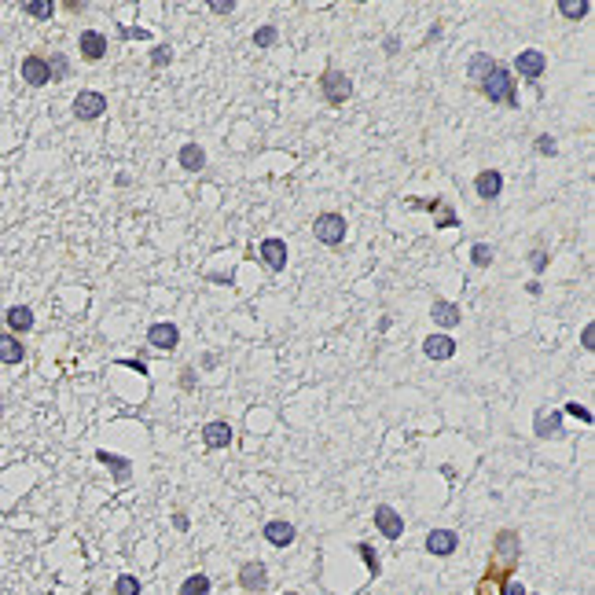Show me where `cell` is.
Segmentation results:
<instances>
[{
  "mask_svg": "<svg viewBox=\"0 0 595 595\" xmlns=\"http://www.w3.org/2000/svg\"><path fill=\"white\" fill-rule=\"evenodd\" d=\"M518 551H522L518 533H514V529H500V533H496V544H492V562L485 570V584H496V581L504 584L511 577V570L518 566Z\"/></svg>",
  "mask_w": 595,
  "mask_h": 595,
  "instance_id": "1",
  "label": "cell"
},
{
  "mask_svg": "<svg viewBox=\"0 0 595 595\" xmlns=\"http://www.w3.org/2000/svg\"><path fill=\"white\" fill-rule=\"evenodd\" d=\"M481 92H485L489 103H507V107H518V89H514V77L511 70L496 67L485 81H481Z\"/></svg>",
  "mask_w": 595,
  "mask_h": 595,
  "instance_id": "2",
  "label": "cell"
},
{
  "mask_svg": "<svg viewBox=\"0 0 595 595\" xmlns=\"http://www.w3.org/2000/svg\"><path fill=\"white\" fill-rule=\"evenodd\" d=\"M320 92H324V100L331 107H342L349 96H353V81L342 74V70H324V77H320Z\"/></svg>",
  "mask_w": 595,
  "mask_h": 595,
  "instance_id": "3",
  "label": "cell"
},
{
  "mask_svg": "<svg viewBox=\"0 0 595 595\" xmlns=\"http://www.w3.org/2000/svg\"><path fill=\"white\" fill-rule=\"evenodd\" d=\"M313 235L320 239L324 247H339L346 239V217L342 214H320L313 221Z\"/></svg>",
  "mask_w": 595,
  "mask_h": 595,
  "instance_id": "4",
  "label": "cell"
},
{
  "mask_svg": "<svg viewBox=\"0 0 595 595\" xmlns=\"http://www.w3.org/2000/svg\"><path fill=\"white\" fill-rule=\"evenodd\" d=\"M74 118L77 122H96L107 110V96L103 92H92V89H85V92H77L74 96Z\"/></svg>",
  "mask_w": 595,
  "mask_h": 595,
  "instance_id": "5",
  "label": "cell"
},
{
  "mask_svg": "<svg viewBox=\"0 0 595 595\" xmlns=\"http://www.w3.org/2000/svg\"><path fill=\"white\" fill-rule=\"evenodd\" d=\"M514 70H518V77L537 81V77H544V70H548V55H544L540 48H525V52L514 55Z\"/></svg>",
  "mask_w": 595,
  "mask_h": 595,
  "instance_id": "6",
  "label": "cell"
},
{
  "mask_svg": "<svg viewBox=\"0 0 595 595\" xmlns=\"http://www.w3.org/2000/svg\"><path fill=\"white\" fill-rule=\"evenodd\" d=\"M375 525H379V533H382L386 540H400V533H405V518H400L390 504H379V507H375Z\"/></svg>",
  "mask_w": 595,
  "mask_h": 595,
  "instance_id": "7",
  "label": "cell"
},
{
  "mask_svg": "<svg viewBox=\"0 0 595 595\" xmlns=\"http://www.w3.org/2000/svg\"><path fill=\"white\" fill-rule=\"evenodd\" d=\"M19 74H22V81L34 85V89H41V85L52 81V70H48V59H44V55H26L22 67H19Z\"/></svg>",
  "mask_w": 595,
  "mask_h": 595,
  "instance_id": "8",
  "label": "cell"
},
{
  "mask_svg": "<svg viewBox=\"0 0 595 595\" xmlns=\"http://www.w3.org/2000/svg\"><path fill=\"white\" fill-rule=\"evenodd\" d=\"M423 548H426L430 555L445 558V555H452V551L459 548V537L452 533V529H430L426 540H423Z\"/></svg>",
  "mask_w": 595,
  "mask_h": 595,
  "instance_id": "9",
  "label": "cell"
},
{
  "mask_svg": "<svg viewBox=\"0 0 595 595\" xmlns=\"http://www.w3.org/2000/svg\"><path fill=\"white\" fill-rule=\"evenodd\" d=\"M148 342L155 349H162V353H173L176 346H181V331H176V324H151L148 327Z\"/></svg>",
  "mask_w": 595,
  "mask_h": 595,
  "instance_id": "10",
  "label": "cell"
},
{
  "mask_svg": "<svg viewBox=\"0 0 595 595\" xmlns=\"http://www.w3.org/2000/svg\"><path fill=\"white\" fill-rule=\"evenodd\" d=\"M239 584H243L247 591H265L268 588L265 562H243V566H239Z\"/></svg>",
  "mask_w": 595,
  "mask_h": 595,
  "instance_id": "11",
  "label": "cell"
},
{
  "mask_svg": "<svg viewBox=\"0 0 595 595\" xmlns=\"http://www.w3.org/2000/svg\"><path fill=\"white\" fill-rule=\"evenodd\" d=\"M474 191H478V199H485V202L500 199V191H504V176L496 173V169H481V173L474 176Z\"/></svg>",
  "mask_w": 595,
  "mask_h": 595,
  "instance_id": "12",
  "label": "cell"
},
{
  "mask_svg": "<svg viewBox=\"0 0 595 595\" xmlns=\"http://www.w3.org/2000/svg\"><path fill=\"white\" fill-rule=\"evenodd\" d=\"M77 48H81V55L89 63H100L107 55V37L100 34V30H85V34L77 37Z\"/></svg>",
  "mask_w": 595,
  "mask_h": 595,
  "instance_id": "13",
  "label": "cell"
},
{
  "mask_svg": "<svg viewBox=\"0 0 595 595\" xmlns=\"http://www.w3.org/2000/svg\"><path fill=\"white\" fill-rule=\"evenodd\" d=\"M423 353L430 360H448L456 353V342H452V334H445V331H438V334H426V342H423Z\"/></svg>",
  "mask_w": 595,
  "mask_h": 595,
  "instance_id": "14",
  "label": "cell"
},
{
  "mask_svg": "<svg viewBox=\"0 0 595 595\" xmlns=\"http://www.w3.org/2000/svg\"><path fill=\"white\" fill-rule=\"evenodd\" d=\"M265 540L272 544V548H291L294 544V525L283 522V518H272V522H265Z\"/></svg>",
  "mask_w": 595,
  "mask_h": 595,
  "instance_id": "15",
  "label": "cell"
},
{
  "mask_svg": "<svg viewBox=\"0 0 595 595\" xmlns=\"http://www.w3.org/2000/svg\"><path fill=\"white\" fill-rule=\"evenodd\" d=\"M261 261L272 272L287 268V243H283V239H265V243H261Z\"/></svg>",
  "mask_w": 595,
  "mask_h": 595,
  "instance_id": "16",
  "label": "cell"
},
{
  "mask_svg": "<svg viewBox=\"0 0 595 595\" xmlns=\"http://www.w3.org/2000/svg\"><path fill=\"white\" fill-rule=\"evenodd\" d=\"M202 441H206V448H228V445H232V426L224 423V419L206 423V426H202Z\"/></svg>",
  "mask_w": 595,
  "mask_h": 595,
  "instance_id": "17",
  "label": "cell"
},
{
  "mask_svg": "<svg viewBox=\"0 0 595 595\" xmlns=\"http://www.w3.org/2000/svg\"><path fill=\"white\" fill-rule=\"evenodd\" d=\"M430 320H433L438 327H456V324H459V305L438 298V301L430 305Z\"/></svg>",
  "mask_w": 595,
  "mask_h": 595,
  "instance_id": "18",
  "label": "cell"
},
{
  "mask_svg": "<svg viewBox=\"0 0 595 595\" xmlns=\"http://www.w3.org/2000/svg\"><path fill=\"white\" fill-rule=\"evenodd\" d=\"M4 316H8V334H26L34 327V313H30L26 305H11Z\"/></svg>",
  "mask_w": 595,
  "mask_h": 595,
  "instance_id": "19",
  "label": "cell"
},
{
  "mask_svg": "<svg viewBox=\"0 0 595 595\" xmlns=\"http://www.w3.org/2000/svg\"><path fill=\"white\" fill-rule=\"evenodd\" d=\"M0 360H4V364H22L26 360V346L19 342V339H15V334H0Z\"/></svg>",
  "mask_w": 595,
  "mask_h": 595,
  "instance_id": "20",
  "label": "cell"
},
{
  "mask_svg": "<svg viewBox=\"0 0 595 595\" xmlns=\"http://www.w3.org/2000/svg\"><path fill=\"white\" fill-rule=\"evenodd\" d=\"M533 430H537V438H558L562 433V415L558 412H537Z\"/></svg>",
  "mask_w": 595,
  "mask_h": 595,
  "instance_id": "21",
  "label": "cell"
},
{
  "mask_svg": "<svg viewBox=\"0 0 595 595\" xmlns=\"http://www.w3.org/2000/svg\"><path fill=\"white\" fill-rule=\"evenodd\" d=\"M96 459H100L103 467H110L115 481H129V474H133V467H129V459H125V456H115V452H107V448H100V452H96Z\"/></svg>",
  "mask_w": 595,
  "mask_h": 595,
  "instance_id": "22",
  "label": "cell"
},
{
  "mask_svg": "<svg viewBox=\"0 0 595 595\" xmlns=\"http://www.w3.org/2000/svg\"><path fill=\"white\" fill-rule=\"evenodd\" d=\"M176 162H181L188 173H199L206 166V151L199 148V143H184V148L176 151Z\"/></svg>",
  "mask_w": 595,
  "mask_h": 595,
  "instance_id": "23",
  "label": "cell"
},
{
  "mask_svg": "<svg viewBox=\"0 0 595 595\" xmlns=\"http://www.w3.org/2000/svg\"><path fill=\"white\" fill-rule=\"evenodd\" d=\"M492 70H496V59H492L489 52H474V55H471V63H467V74L474 77L478 85L485 81V77H489Z\"/></svg>",
  "mask_w": 595,
  "mask_h": 595,
  "instance_id": "24",
  "label": "cell"
},
{
  "mask_svg": "<svg viewBox=\"0 0 595 595\" xmlns=\"http://www.w3.org/2000/svg\"><path fill=\"white\" fill-rule=\"evenodd\" d=\"M181 595H210V577L206 573H191L181 584Z\"/></svg>",
  "mask_w": 595,
  "mask_h": 595,
  "instance_id": "25",
  "label": "cell"
},
{
  "mask_svg": "<svg viewBox=\"0 0 595 595\" xmlns=\"http://www.w3.org/2000/svg\"><path fill=\"white\" fill-rule=\"evenodd\" d=\"M22 11L30 15V19H52V15H55V4H52V0H26Z\"/></svg>",
  "mask_w": 595,
  "mask_h": 595,
  "instance_id": "26",
  "label": "cell"
},
{
  "mask_svg": "<svg viewBox=\"0 0 595 595\" xmlns=\"http://www.w3.org/2000/svg\"><path fill=\"white\" fill-rule=\"evenodd\" d=\"M591 11L588 0H558V15H566V19H584Z\"/></svg>",
  "mask_w": 595,
  "mask_h": 595,
  "instance_id": "27",
  "label": "cell"
},
{
  "mask_svg": "<svg viewBox=\"0 0 595 595\" xmlns=\"http://www.w3.org/2000/svg\"><path fill=\"white\" fill-rule=\"evenodd\" d=\"M280 41V30L276 26H261V30H254V48H272Z\"/></svg>",
  "mask_w": 595,
  "mask_h": 595,
  "instance_id": "28",
  "label": "cell"
},
{
  "mask_svg": "<svg viewBox=\"0 0 595 595\" xmlns=\"http://www.w3.org/2000/svg\"><path fill=\"white\" fill-rule=\"evenodd\" d=\"M48 70H52V81H63V77L70 74V63H67V55H48Z\"/></svg>",
  "mask_w": 595,
  "mask_h": 595,
  "instance_id": "29",
  "label": "cell"
},
{
  "mask_svg": "<svg viewBox=\"0 0 595 595\" xmlns=\"http://www.w3.org/2000/svg\"><path fill=\"white\" fill-rule=\"evenodd\" d=\"M115 595H140V581L133 573H122L115 581Z\"/></svg>",
  "mask_w": 595,
  "mask_h": 595,
  "instance_id": "30",
  "label": "cell"
},
{
  "mask_svg": "<svg viewBox=\"0 0 595 595\" xmlns=\"http://www.w3.org/2000/svg\"><path fill=\"white\" fill-rule=\"evenodd\" d=\"M471 261H474L478 268L492 265V247H489V243H474V247H471Z\"/></svg>",
  "mask_w": 595,
  "mask_h": 595,
  "instance_id": "31",
  "label": "cell"
},
{
  "mask_svg": "<svg viewBox=\"0 0 595 595\" xmlns=\"http://www.w3.org/2000/svg\"><path fill=\"white\" fill-rule=\"evenodd\" d=\"M433 214H438V228H456V224H459L456 210H452V206H448V202H441V206H438V210H433Z\"/></svg>",
  "mask_w": 595,
  "mask_h": 595,
  "instance_id": "32",
  "label": "cell"
},
{
  "mask_svg": "<svg viewBox=\"0 0 595 595\" xmlns=\"http://www.w3.org/2000/svg\"><path fill=\"white\" fill-rule=\"evenodd\" d=\"M357 555L364 558V566L372 570V577H379V555H375L372 544H357Z\"/></svg>",
  "mask_w": 595,
  "mask_h": 595,
  "instance_id": "33",
  "label": "cell"
},
{
  "mask_svg": "<svg viewBox=\"0 0 595 595\" xmlns=\"http://www.w3.org/2000/svg\"><path fill=\"white\" fill-rule=\"evenodd\" d=\"M173 63V48L169 44H162V48H155L151 52V67H169Z\"/></svg>",
  "mask_w": 595,
  "mask_h": 595,
  "instance_id": "34",
  "label": "cell"
},
{
  "mask_svg": "<svg viewBox=\"0 0 595 595\" xmlns=\"http://www.w3.org/2000/svg\"><path fill=\"white\" fill-rule=\"evenodd\" d=\"M210 11L214 15H228V11H235V0H210Z\"/></svg>",
  "mask_w": 595,
  "mask_h": 595,
  "instance_id": "35",
  "label": "cell"
},
{
  "mask_svg": "<svg viewBox=\"0 0 595 595\" xmlns=\"http://www.w3.org/2000/svg\"><path fill=\"white\" fill-rule=\"evenodd\" d=\"M500 595H529L525 588H522V581H514V577H507V581H504V591Z\"/></svg>",
  "mask_w": 595,
  "mask_h": 595,
  "instance_id": "36",
  "label": "cell"
},
{
  "mask_svg": "<svg viewBox=\"0 0 595 595\" xmlns=\"http://www.w3.org/2000/svg\"><path fill=\"white\" fill-rule=\"evenodd\" d=\"M566 412H570V415H577V419H584V423H591V412H588L584 405H577V400H570Z\"/></svg>",
  "mask_w": 595,
  "mask_h": 595,
  "instance_id": "37",
  "label": "cell"
},
{
  "mask_svg": "<svg viewBox=\"0 0 595 595\" xmlns=\"http://www.w3.org/2000/svg\"><path fill=\"white\" fill-rule=\"evenodd\" d=\"M537 151H540V155H555V140H551V136H540V140H537Z\"/></svg>",
  "mask_w": 595,
  "mask_h": 595,
  "instance_id": "38",
  "label": "cell"
},
{
  "mask_svg": "<svg viewBox=\"0 0 595 595\" xmlns=\"http://www.w3.org/2000/svg\"><path fill=\"white\" fill-rule=\"evenodd\" d=\"M581 346H584V349H595V327H591V324L581 331Z\"/></svg>",
  "mask_w": 595,
  "mask_h": 595,
  "instance_id": "39",
  "label": "cell"
},
{
  "mask_svg": "<svg viewBox=\"0 0 595 595\" xmlns=\"http://www.w3.org/2000/svg\"><path fill=\"white\" fill-rule=\"evenodd\" d=\"M181 386H184V390L195 386V367H184V372H181Z\"/></svg>",
  "mask_w": 595,
  "mask_h": 595,
  "instance_id": "40",
  "label": "cell"
},
{
  "mask_svg": "<svg viewBox=\"0 0 595 595\" xmlns=\"http://www.w3.org/2000/svg\"><path fill=\"white\" fill-rule=\"evenodd\" d=\"M118 34H122V37H140V41H148V30H133V26H122Z\"/></svg>",
  "mask_w": 595,
  "mask_h": 595,
  "instance_id": "41",
  "label": "cell"
},
{
  "mask_svg": "<svg viewBox=\"0 0 595 595\" xmlns=\"http://www.w3.org/2000/svg\"><path fill=\"white\" fill-rule=\"evenodd\" d=\"M544 265H548V254H544V250H533V268L544 272Z\"/></svg>",
  "mask_w": 595,
  "mask_h": 595,
  "instance_id": "42",
  "label": "cell"
},
{
  "mask_svg": "<svg viewBox=\"0 0 595 595\" xmlns=\"http://www.w3.org/2000/svg\"><path fill=\"white\" fill-rule=\"evenodd\" d=\"M173 525L181 529V533H188V514H184V511H176V514H173Z\"/></svg>",
  "mask_w": 595,
  "mask_h": 595,
  "instance_id": "43",
  "label": "cell"
},
{
  "mask_svg": "<svg viewBox=\"0 0 595 595\" xmlns=\"http://www.w3.org/2000/svg\"><path fill=\"white\" fill-rule=\"evenodd\" d=\"M125 367H133L136 375H148V364H143L140 357H136V360H125Z\"/></svg>",
  "mask_w": 595,
  "mask_h": 595,
  "instance_id": "44",
  "label": "cell"
},
{
  "mask_svg": "<svg viewBox=\"0 0 595 595\" xmlns=\"http://www.w3.org/2000/svg\"><path fill=\"white\" fill-rule=\"evenodd\" d=\"M283 595H298V591H283Z\"/></svg>",
  "mask_w": 595,
  "mask_h": 595,
  "instance_id": "45",
  "label": "cell"
}]
</instances>
